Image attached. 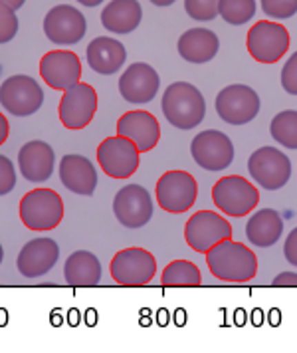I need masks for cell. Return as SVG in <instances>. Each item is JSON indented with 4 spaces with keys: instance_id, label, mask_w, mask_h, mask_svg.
<instances>
[{
    "instance_id": "44dd1931",
    "label": "cell",
    "mask_w": 297,
    "mask_h": 353,
    "mask_svg": "<svg viewBox=\"0 0 297 353\" xmlns=\"http://www.w3.org/2000/svg\"><path fill=\"white\" fill-rule=\"evenodd\" d=\"M56 153L46 141H28L18 151L20 175L30 183H44L54 173Z\"/></svg>"
},
{
    "instance_id": "b9f144b4",
    "label": "cell",
    "mask_w": 297,
    "mask_h": 353,
    "mask_svg": "<svg viewBox=\"0 0 297 353\" xmlns=\"http://www.w3.org/2000/svg\"><path fill=\"white\" fill-rule=\"evenodd\" d=\"M2 260H4V248H2V244H0V264H2Z\"/></svg>"
},
{
    "instance_id": "ba28073f",
    "label": "cell",
    "mask_w": 297,
    "mask_h": 353,
    "mask_svg": "<svg viewBox=\"0 0 297 353\" xmlns=\"http://www.w3.org/2000/svg\"><path fill=\"white\" fill-rule=\"evenodd\" d=\"M190 155L204 171L218 173L232 165L234 143L226 133H222L218 129H206L192 139Z\"/></svg>"
},
{
    "instance_id": "8fae6325",
    "label": "cell",
    "mask_w": 297,
    "mask_h": 353,
    "mask_svg": "<svg viewBox=\"0 0 297 353\" xmlns=\"http://www.w3.org/2000/svg\"><path fill=\"white\" fill-rule=\"evenodd\" d=\"M232 239V225L212 210L194 212L185 225V241L198 254H206L214 244Z\"/></svg>"
},
{
    "instance_id": "484cf974",
    "label": "cell",
    "mask_w": 297,
    "mask_h": 353,
    "mask_svg": "<svg viewBox=\"0 0 297 353\" xmlns=\"http://www.w3.org/2000/svg\"><path fill=\"white\" fill-rule=\"evenodd\" d=\"M63 278L74 288H94L101 282V262L90 250H76L63 264Z\"/></svg>"
},
{
    "instance_id": "f546056e",
    "label": "cell",
    "mask_w": 297,
    "mask_h": 353,
    "mask_svg": "<svg viewBox=\"0 0 297 353\" xmlns=\"http://www.w3.org/2000/svg\"><path fill=\"white\" fill-rule=\"evenodd\" d=\"M256 8V0H220L218 17L232 26H242L254 18Z\"/></svg>"
},
{
    "instance_id": "9c48e42d",
    "label": "cell",
    "mask_w": 297,
    "mask_h": 353,
    "mask_svg": "<svg viewBox=\"0 0 297 353\" xmlns=\"http://www.w3.org/2000/svg\"><path fill=\"white\" fill-rule=\"evenodd\" d=\"M0 103L8 113L16 117L34 115L44 103V90L40 83L24 74H16L2 81Z\"/></svg>"
},
{
    "instance_id": "4dcf8cb0",
    "label": "cell",
    "mask_w": 297,
    "mask_h": 353,
    "mask_svg": "<svg viewBox=\"0 0 297 353\" xmlns=\"http://www.w3.org/2000/svg\"><path fill=\"white\" fill-rule=\"evenodd\" d=\"M220 0H185V10L192 20L210 22L218 17Z\"/></svg>"
},
{
    "instance_id": "7c38bea8",
    "label": "cell",
    "mask_w": 297,
    "mask_h": 353,
    "mask_svg": "<svg viewBox=\"0 0 297 353\" xmlns=\"http://www.w3.org/2000/svg\"><path fill=\"white\" fill-rule=\"evenodd\" d=\"M248 173L266 191H280L291 176V161L276 147H260L248 159Z\"/></svg>"
},
{
    "instance_id": "ac0fdd59",
    "label": "cell",
    "mask_w": 297,
    "mask_h": 353,
    "mask_svg": "<svg viewBox=\"0 0 297 353\" xmlns=\"http://www.w3.org/2000/svg\"><path fill=\"white\" fill-rule=\"evenodd\" d=\"M60 260V246L54 239H32L22 246L16 258V268L24 278H40Z\"/></svg>"
},
{
    "instance_id": "8d00e7d4",
    "label": "cell",
    "mask_w": 297,
    "mask_h": 353,
    "mask_svg": "<svg viewBox=\"0 0 297 353\" xmlns=\"http://www.w3.org/2000/svg\"><path fill=\"white\" fill-rule=\"evenodd\" d=\"M272 286L278 288H297V272H282L274 278Z\"/></svg>"
},
{
    "instance_id": "60d3db41",
    "label": "cell",
    "mask_w": 297,
    "mask_h": 353,
    "mask_svg": "<svg viewBox=\"0 0 297 353\" xmlns=\"http://www.w3.org/2000/svg\"><path fill=\"white\" fill-rule=\"evenodd\" d=\"M151 4H155V6H171L174 4L176 0H149Z\"/></svg>"
},
{
    "instance_id": "6da1fadb",
    "label": "cell",
    "mask_w": 297,
    "mask_h": 353,
    "mask_svg": "<svg viewBox=\"0 0 297 353\" xmlns=\"http://www.w3.org/2000/svg\"><path fill=\"white\" fill-rule=\"evenodd\" d=\"M204 256L210 274L222 282L244 284L254 280L258 274V258L254 250L232 239L214 244Z\"/></svg>"
},
{
    "instance_id": "d4e9b609",
    "label": "cell",
    "mask_w": 297,
    "mask_h": 353,
    "mask_svg": "<svg viewBox=\"0 0 297 353\" xmlns=\"http://www.w3.org/2000/svg\"><path fill=\"white\" fill-rule=\"evenodd\" d=\"M143 8L139 0H111L101 10V24L107 32L131 34L141 24Z\"/></svg>"
},
{
    "instance_id": "836d02e7",
    "label": "cell",
    "mask_w": 297,
    "mask_h": 353,
    "mask_svg": "<svg viewBox=\"0 0 297 353\" xmlns=\"http://www.w3.org/2000/svg\"><path fill=\"white\" fill-rule=\"evenodd\" d=\"M16 187V169L6 155H0V196L12 193Z\"/></svg>"
},
{
    "instance_id": "7402d4cb",
    "label": "cell",
    "mask_w": 297,
    "mask_h": 353,
    "mask_svg": "<svg viewBox=\"0 0 297 353\" xmlns=\"http://www.w3.org/2000/svg\"><path fill=\"white\" fill-rule=\"evenodd\" d=\"M60 181L68 191L92 196L97 187V171L88 157L68 153L60 161Z\"/></svg>"
},
{
    "instance_id": "74e56055",
    "label": "cell",
    "mask_w": 297,
    "mask_h": 353,
    "mask_svg": "<svg viewBox=\"0 0 297 353\" xmlns=\"http://www.w3.org/2000/svg\"><path fill=\"white\" fill-rule=\"evenodd\" d=\"M8 133H10V125H8V119H6V115L0 112V145L6 143V139H8Z\"/></svg>"
},
{
    "instance_id": "30bf717a",
    "label": "cell",
    "mask_w": 297,
    "mask_h": 353,
    "mask_svg": "<svg viewBox=\"0 0 297 353\" xmlns=\"http://www.w3.org/2000/svg\"><path fill=\"white\" fill-rule=\"evenodd\" d=\"M97 163L101 171L111 179H129L137 173L139 169V149L133 141L121 135H111L105 137L97 151Z\"/></svg>"
},
{
    "instance_id": "ab89813d",
    "label": "cell",
    "mask_w": 297,
    "mask_h": 353,
    "mask_svg": "<svg viewBox=\"0 0 297 353\" xmlns=\"http://www.w3.org/2000/svg\"><path fill=\"white\" fill-rule=\"evenodd\" d=\"M79 4H83V6H90V8H94V6H99L103 0H78Z\"/></svg>"
},
{
    "instance_id": "603a6c76",
    "label": "cell",
    "mask_w": 297,
    "mask_h": 353,
    "mask_svg": "<svg viewBox=\"0 0 297 353\" xmlns=\"http://www.w3.org/2000/svg\"><path fill=\"white\" fill-rule=\"evenodd\" d=\"M85 60H88V65L97 74L113 76L121 70V65L125 64V46L117 38L99 36L90 42V46L85 50Z\"/></svg>"
},
{
    "instance_id": "d6986e66",
    "label": "cell",
    "mask_w": 297,
    "mask_h": 353,
    "mask_svg": "<svg viewBox=\"0 0 297 353\" xmlns=\"http://www.w3.org/2000/svg\"><path fill=\"white\" fill-rule=\"evenodd\" d=\"M161 85V78L153 65L137 62L131 64L119 78V94L129 103H149L153 101Z\"/></svg>"
},
{
    "instance_id": "3957f363",
    "label": "cell",
    "mask_w": 297,
    "mask_h": 353,
    "mask_svg": "<svg viewBox=\"0 0 297 353\" xmlns=\"http://www.w3.org/2000/svg\"><path fill=\"white\" fill-rule=\"evenodd\" d=\"M20 221L28 230L48 232L63 221V201L54 189H34L20 201Z\"/></svg>"
},
{
    "instance_id": "e575fe53",
    "label": "cell",
    "mask_w": 297,
    "mask_h": 353,
    "mask_svg": "<svg viewBox=\"0 0 297 353\" xmlns=\"http://www.w3.org/2000/svg\"><path fill=\"white\" fill-rule=\"evenodd\" d=\"M282 88L285 94L297 96V52L291 54V58L282 68Z\"/></svg>"
},
{
    "instance_id": "f35d334b",
    "label": "cell",
    "mask_w": 297,
    "mask_h": 353,
    "mask_svg": "<svg viewBox=\"0 0 297 353\" xmlns=\"http://www.w3.org/2000/svg\"><path fill=\"white\" fill-rule=\"evenodd\" d=\"M24 2H26V0H0V4H4V6H8V8H12V10H20V8L24 6Z\"/></svg>"
},
{
    "instance_id": "7a4b0ae2",
    "label": "cell",
    "mask_w": 297,
    "mask_h": 353,
    "mask_svg": "<svg viewBox=\"0 0 297 353\" xmlns=\"http://www.w3.org/2000/svg\"><path fill=\"white\" fill-rule=\"evenodd\" d=\"M161 108L172 128L188 131L203 123L206 101L196 85L188 81H174L165 90Z\"/></svg>"
},
{
    "instance_id": "52a82bcc",
    "label": "cell",
    "mask_w": 297,
    "mask_h": 353,
    "mask_svg": "<svg viewBox=\"0 0 297 353\" xmlns=\"http://www.w3.org/2000/svg\"><path fill=\"white\" fill-rule=\"evenodd\" d=\"M110 272L119 286H147L155 278L156 260L145 248H123L111 258Z\"/></svg>"
},
{
    "instance_id": "d590c367",
    "label": "cell",
    "mask_w": 297,
    "mask_h": 353,
    "mask_svg": "<svg viewBox=\"0 0 297 353\" xmlns=\"http://www.w3.org/2000/svg\"><path fill=\"white\" fill-rule=\"evenodd\" d=\"M283 254H285V260L296 266L297 268V228H294L287 239H285V244H283Z\"/></svg>"
},
{
    "instance_id": "5bb4252c",
    "label": "cell",
    "mask_w": 297,
    "mask_h": 353,
    "mask_svg": "<svg viewBox=\"0 0 297 353\" xmlns=\"http://www.w3.org/2000/svg\"><path fill=\"white\" fill-rule=\"evenodd\" d=\"M260 96L244 83H232L216 96V113L228 125H246L260 113Z\"/></svg>"
},
{
    "instance_id": "277c9868",
    "label": "cell",
    "mask_w": 297,
    "mask_h": 353,
    "mask_svg": "<svg viewBox=\"0 0 297 353\" xmlns=\"http://www.w3.org/2000/svg\"><path fill=\"white\" fill-rule=\"evenodd\" d=\"M212 201L222 214L242 219L260 205V191L244 176H222L212 187Z\"/></svg>"
},
{
    "instance_id": "4fadbf2b",
    "label": "cell",
    "mask_w": 297,
    "mask_h": 353,
    "mask_svg": "<svg viewBox=\"0 0 297 353\" xmlns=\"http://www.w3.org/2000/svg\"><path fill=\"white\" fill-rule=\"evenodd\" d=\"M95 112H97V92L94 85L79 81L62 92L58 115L65 129L78 131L88 128L94 121Z\"/></svg>"
},
{
    "instance_id": "8992f818",
    "label": "cell",
    "mask_w": 297,
    "mask_h": 353,
    "mask_svg": "<svg viewBox=\"0 0 297 353\" xmlns=\"http://www.w3.org/2000/svg\"><path fill=\"white\" fill-rule=\"evenodd\" d=\"M156 205L165 212L183 214L194 207L198 196V183L187 171H167L156 181Z\"/></svg>"
},
{
    "instance_id": "cb8c5ba5",
    "label": "cell",
    "mask_w": 297,
    "mask_h": 353,
    "mask_svg": "<svg viewBox=\"0 0 297 353\" xmlns=\"http://www.w3.org/2000/svg\"><path fill=\"white\" fill-rule=\"evenodd\" d=\"M176 50L188 64H206L220 50V40L208 28H190L178 38Z\"/></svg>"
},
{
    "instance_id": "ffe728a7",
    "label": "cell",
    "mask_w": 297,
    "mask_h": 353,
    "mask_svg": "<svg viewBox=\"0 0 297 353\" xmlns=\"http://www.w3.org/2000/svg\"><path fill=\"white\" fill-rule=\"evenodd\" d=\"M117 135L133 141L139 153H149L161 141V125L155 115L145 110L127 112L117 119Z\"/></svg>"
},
{
    "instance_id": "4316f807",
    "label": "cell",
    "mask_w": 297,
    "mask_h": 353,
    "mask_svg": "<svg viewBox=\"0 0 297 353\" xmlns=\"http://www.w3.org/2000/svg\"><path fill=\"white\" fill-rule=\"evenodd\" d=\"M283 221L274 209H260L246 223V239L258 248H269L282 239Z\"/></svg>"
},
{
    "instance_id": "d6a6232c",
    "label": "cell",
    "mask_w": 297,
    "mask_h": 353,
    "mask_svg": "<svg viewBox=\"0 0 297 353\" xmlns=\"http://www.w3.org/2000/svg\"><path fill=\"white\" fill-rule=\"evenodd\" d=\"M18 34V17L16 10L0 4V44L10 42Z\"/></svg>"
},
{
    "instance_id": "1f68e13d",
    "label": "cell",
    "mask_w": 297,
    "mask_h": 353,
    "mask_svg": "<svg viewBox=\"0 0 297 353\" xmlns=\"http://www.w3.org/2000/svg\"><path fill=\"white\" fill-rule=\"evenodd\" d=\"M262 10L272 20H285L297 14V0H262Z\"/></svg>"
},
{
    "instance_id": "5b68a950",
    "label": "cell",
    "mask_w": 297,
    "mask_h": 353,
    "mask_svg": "<svg viewBox=\"0 0 297 353\" xmlns=\"http://www.w3.org/2000/svg\"><path fill=\"white\" fill-rule=\"evenodd\" d=\"M291 38L287 28L276 20H260L246 36L248 54L260 64H276L287 54Z\"/></svg>"
},
{
    "instance_id": "9a60e30c",
    "label": "cell",
    "mask_w": 297,
    "mask_h": 353,
    "mask_svg": "<svg viewBox=\"0 0 297 353\" xmlns=\"http://www.w3.org/2000/svg\"><path fill=\"white\" fill-rule=\"evenodd\" d=\"M88 32V20L78 8L70 4H58L48 10L44 18V34L56 46H74L81 42Z\"/></svg>"
},
{
    "instance_id": "e0dca14e",
    "label": "cell",
    "mask_w": 297,
    "mask_h": 353,
    "mask_svg": "<svg viewBox=\"0 0 297 353\" xmlns=\"http://www.w3.org/2000/svg\"><path fill=\"white\" fill-rule=\"evenodd\" d=\"M40 78L48 88L65 92L81 80V62L72 50H50L40 60Z\"/></svg>"
},
{
    "instance_id": "2e32d148",
    "label": "cell",
    "mask_w": 297,
    "mask_h": 353,
    "mask_svg": "<svg viewBox=\"0 0 297 353\" xmlns=\"http://www.w3.org/2000/svg\"><path fill=\"white\" fill-rule=\"evenodd\" d=\"M153 199L141 185H125L113 199V214L125 228H143L153 219Z\"/></svg>"
},
{
    "instance_id": "f1b7e54d",
    "label": "cell",
    "mask_w": 297,
    "mask_h": 353,
    "mask_svg": "<svg viewBox=\"0 0 297 353\" xmlns=\"http://www.w3.org/2000/svg\"><path fill=\"white\" fill-rule=\"evenodd\" d=\"M269 133L276 143L287 149H297V112L285 110L280 112L269 123Z\"/></svg>"
},
{
    "instance_id": "83f0119b",
    "label": "cell",
    "mask_w": 297,
    "mask_h": 353,
    "mask_svg": "<svg viewBox=\"0 0 297 353\" xmlns=\"http://www.w3.org/2000/svg\"><path fill=\"white\" fill-rule=\"evenodd\" d=\"M203 276L201 270L194 262L190 260H172L171 264L165 266V270L161 274V284L163 286H201Z\"/></svg>"
}]
</instances>
